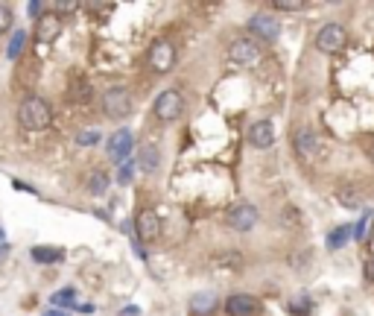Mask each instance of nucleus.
<instances>
[{"label": "nucleus", "instance_id": "1a4fd4ad", "mask_svg": "<svg viewBox=\"0 0 374 316\" xmlns=\"http://www.w3.org/2000/svg\"><path fill=\"white\" fill-rule=\"evenodd\" d=\"M225 223H228V228H234V232H251V228L258 226V208L249 202L234 205V208L228 211Z\"/></svg>", "mask_w": 374, "mask_h": 316}, {"label": "nucleus", "instance_id": "c756f323", "mask_svg": "<svg viewBox=\"0 0 374 316\" xmlns=\"http://www.w3.org/2000/svg\"><path fill=\"white\" fill-rule=\"evenodd\" d=\"M369 156H371V161H374V141H371V147H369Z\"/></svg>", "mask_w": 374, "mask_h": 316}, {"label": "nucleus", "instance_id": "b1692460", "mask_svg": "<svg viewBox=\"0 0 374 316\" xmlns=\"http://www.w3.org/2000/svg\"><path fill=\"white\" fill-rule=\"evenodd\" d=\"M97 141H100V132H94V129H85V132L76 135V144L79 147H94Z\"/></svg>", "mask_w": 374, "mask_h": 316}, {"label": "nucleus", "instance_id": "0eeeda50", "mask_svg": "<svg viewBox=\"0 0 374 316\" xmlns=\"http://www.w3.org/2000/svg\"><path fill=\"white\" fill-rule=\"evenodd\" d=\"M149 68L155 73H170L175 68V45H170L167 38H161L149 50Z\"/></svg>", "mask_w": 374, "mask_h": 316}, {"label": "nucleus", "instance_id": "cd10ccee", "mask_svg": "<svg viewBox=\"0 0 374 316\" xmlns=\"http://www.w3.org/2000/svg\"><path fill=\"white\" fill-rule=\"evenodd\" d=\"M27 9H29V15L38 21V18H41V12H44V9H47V6H44V3H29Z\"/></svg>", "mask_w": 374, "mask_h": 316}, {"label": "nucleus", "instance_id": "aec40b11", "mask_svg": "<svg viewBox=\"0 0 374 316\" xmlns=\"http://www.w3.org/2000/svg\"><path fill=\"white\" fill-rule=\"evenodd\" d=\"M348 237H351V226H339V228H334V232L327 234V249H331V252L342 249V246L348 243Z\"/></svg>", "mask_w": 374, "mask_h": 316}, {"label": "nucleus", "instance_id": "6ab92c4d", "mask_svg": "<svg viewBox=\"0 0 374 316\" xmlns=\"http://www.w3.org/2000/svg\"><path fill=\"white\" fill-rule=\"evenodd\" d=\"M190 308H193V313H199V316L211 313L216 308V296H214V293H196L193 302H190Z\"/></svg>", "mask_w": 374, "mask_h": 316}, {"label": "nucleus", "instance_id": "9d476101", "mask_svg": "<svg viewBox=\"0 0 374 316\" xmlns=\"http://www.w3.org/2000/svg\"><path fill=\"white\" fill-rule=\"evenodd\" d=\"M132 149H135V135L129 132V129H117L108 141V156H112L117 165H123V161L132 156Z\"/></svg>", "mask_w": 374, "mask_h": 316}, {"label": "nucleus", "instance_id": "2eb2a0df", "mask_svg": "<svg viewBox=\"0 0 374 316\" xmlns=\"http://www.w3.org/2000/svg\"><path fill=\"white\" fill-rule=\"evenodd\" d=\"M336 199H339V205H342V208L357 211V208H362V205H366V193H362L357 184H342V188L336 191Z\"/></svg>", "mask_w": 374, "mask_h": 316}, {"label": "nucleus", "instance_id": "6e6552de", "mask_svg": "<svg viewBox=\"0 0 374 316\" xmlns=\"http://www.w3.org/2000/svg\"><path fill=\"white\" fill-rule=\"evenodd\" d=\"M249 29H251V38H260V41H278L281 36V24L275 21L269 12H258L255 18L249 21Z\"/></svg>", "mask_w": 374, "mask_h": 316}, {"label": "nucleus", "instance_id": "412c9836", "mask_svg": "<svg viewBox=\"0 0 374 316\" xmlns=\"http://www.w3.org/2000/svg\"><path fill=\"white\" fill-rule=\"evenodd\" d=\"M24 41H27V32H24V29H15L12 45L6 47V56H9V59H18V56H21V50H24Z\"/></svg>", "mask_w": 374, "mask_h": 316}, {"label": "nucleus", "instance_id": "5701e85b", "mask_svg": "<svg viewBox=\"0 0 374 316\" xmlns=\"http://www.w3.org/2000/svg\"><path fill=\"white\" fill-rule=\"evenodd\" d=\"M12 21H15L12 9H9L6 3H0V36H6V32L12 29Z\"/></svg>", "mask_w": 374, "mask_h": 316}, {"label": "nucleus", "instance_id": "423d86ee", "mask_svg": "<svg viewBox=\"0 0 374 316\" xmlns=\"http://www.w3.org/2000/svg\"><path fill=\"white\" fill-rule=\"evenodd\" d=\"M103 112L112 117V121H123V117H129V112H132V94H129V88H123V85L108 88L103 94Z\"/></svg>", "mask_w": 374, "mask_h": 316}, {"label": "nucleus", "instance_id": "7ed1b4c3", "mask_svg": "<svg viewBox=\"0 0 374 316\" xmlns=\"http://www.w3.org/2000/svg\"><path fill=\"white\" fill-rule=\"evenodd\" d=\"M260 45H258V38H234L228 45V62L231 64H237V68H251V64H258L260 62Z\"/></svg>", "mask_w": 374, "mask_h": 316}, {"label": "nucleus", "instance_id": "f03ea898", "mask_svg": "<svg viewBox=\"0 0 374 316\" xmlns=\"http://www.w3.org/2000/svg\"><path fill=\"white\" fill-rule=\"evenodd\" d=\"M348 45V29L342 24H325L316 32V50L325 53V56H336L342 53Z\"/></svg>", "mask_w": 374, "mask_h": 316}, {"label": "nucleus", "instance_id": "f3484780", "mask_svg": "<svg viewBox=\"0 0 374 316\" xmlns=\"http://www.w3.org/2000/svg\"><path fill=\"white\" fill-rule=\"evenodd\" d=\"M29 255L36 264H59V260H64V252L59 246H32Z\"/></svg>", "mask_w": 374, "mask_h": 316}, {"label": "nucleus", "instance_id": "ddd939ff", "mask_svg": "<svg viewBox=\"0 0 374 316\" xmlns=\"http://www.w3.org/2000/svg\"><path fill=\"white\" fill-rule=\"evenodd\" d=\"M249 144L255 149H269L275 144V126L269 121H255L249 126Z\"/></svg>", "mask_w": 374, "mask_h": 316}, {"label": "nucleus", "instance_id": "bb28decb", "mask_svg": "<svg viewBox=\"0 0 374 316\" xmlns=\"http://www.w3.org/2000/svg\"><path fill=\"white\" fill-rule=\"evenodd\" d=\"M132 173H135V165H132V161H129V165H126V161H123V165H120V184H126L129 179H132Z\"/></svg>", "mask_w": 374, "mask_h": 316}, {"label": "nucleus", "instance_id": "c85d7f7f", "mask_svg": "<svg viewBox=\"0 0 374 316\" xmlns=\"http://www.w3.org/2000/svg\"><path fill=\"white\" fill-rule=\"evenodd\" d=\"M44 316H68V313H64V311H59V308H53V311H47Z\"/></svg>", "mask_w": 374, "mask_h": 316}, {"label": "nucleus", "instance_id": "393cba45", "mask_svg": "<svg viewBox=\"0 0 374 316\" xmlns=\"http://www.w3.org/2000/svg\"><path fill=\"white\" fill-rule=\"evenodd\" d=\"M76 296V293L71 290V287H64V290H59V293H53V304H56V308H64V304H71V299Z\"/></svg>", "mask_w": 374, "mask_h": 316}, {"label": "nucleus", "instance_id": "4be33fe9", "mask_svg": "<svg viewBox=\"0 0 374 316\" xmlns=\"http://www.w3.org/2000/svg\"><path fill=\"white\" fill-rule=\"evenodd\" d=\"M307 3H301V0H275L272 9H278V12H301Z\"/></svg>", "mask_w": 374, "mask_h": 316}, {"label": "nucleus", "instance_id": "a878e982", "mask_svg": "<svg viewBox=\"0 0 374 316\" xmlns=\"http://www.w3.org/2000/svg\"><path fill=\"white\" fill-rule=\"evenodd\" d=\"M369 220H371V214H366V217H362V220L357 223V232H354V237H357L360 243H362V241H366V237H369V232H366V228H369Z\"/></svg>", "mask_w": 374, "mask_h": 316}, {"label": "nucleus", "instance_id": "9b49d317", "mask_svg": "<svg viewBox=\"0 0 374 316\" xmlns=\"http://www.w3.org/2000/svg\"><path fill=\"white\" fill-rule=\"evenodd\" d=\"M135 232L140 241H155V237L161 234V220L158 214L152 208H140L138 217H135Z\"/></svg>", "mask_w": 374, "mask_h": 316}, {"label": "nucleus", "instance_id": "dca6fc26", "mask_svg": "<svg viewBox=\"0 0 374 316\" xmlns=\"http://www.w3.org/2000/svg\"><path fill=\"white\" fill-rule=\"evenodd\" d=\"M138 167L144 170V173H155L161 167V152L158 147H152V144H144L138 149Z\"/></svg>", "mask_w": 374, "mask_h": 316}, {"label": "nucleus", "instance_id": "4468645a", "mask_svg": "<svg viewBox=\"0 0 374 316\" xmlns=\"http://www.w3.org/2000/svg\"><path fill=\"white\" fill-rule=\"evenodd\" d=\"M59 32H62V18L59 15H41L38 18V27H36V38L41 41V45H53V41L59 38Z\"/></svg>", "mask_w": 374, "mask_h": 316}, {"label": "nucleus", "instance_id": "f257e3e1", "mask_svg": "<svg viewBox=\"0 0 374 316\" xmlns=\"http://www.w3.org/2000/svg\"><path fill=\"white\" fill-rule=\"evenodd\" d=\"M18 123H21V129H27V132H41V129H47L53 123L50 103L38 94H29L27 100H21V106H18Z\"/></svg>", "mask_w": 374, "mask_h": 316}, {"label": "nucleus", "instance_id": "20e7f679", "mask_svg": "<svg viewBox=\"0 0 374 316\" xmlns=\"http://www.w3.org/2000/svg\"><path fill=\"white\" fill-rule=\"evenodd\" d=\"M152 112H155V117L161 123H173L179 121V117L184 114V100H182V91L179 88H167L158 94L155 106H152Z\"/></svg>", "mask_w": 374, "mask_h": 316}, {"label": "nucleus", "instance_id": "39448f33", "mask_svg": "<svg viewBox=\"0 0 374 316\" xmlns=\"http://www.w3.org/2000/svg\"><path fill=\"white\" fill-rule=\"evenodd\" d=\"M295 147V156H299L304 165H316V161L325 158V147H322V138H319L316 132H310V129H301L299 135H295L292 141Z\"/></svg>", "mask_w": 374, "mask_h": 316}, {"label": "nucleus", "instance_id": "f8f14e48", "mask_svg": "<svg viewBox=\"0 0 374 316\" xmlns=\"http://www.w3.org/2000/svg\"><path fill=\"white\" fill-rule=\"evenodd\" d=\"M225 313L228 316H258L260 313V304L255 296H246V293H237L225 302Z\"/></svg>", "mask_w": 374, "mask_h": 316}, {"label": "nucleus", "instance_id": "a211bd4d", "mask_svg": "<svg viewBox=\"0 0 374 316\" xmlns=\"http://www.w3.org/2000/svg\"><path fill=\"white\" fill-rule=\"evenodd\" d=\"M108 176L103 170H94V173H88V193L91 196H105V191H108Z\"/></svg>", "mask_w": 374, "mask_h": 316}]
</instances>
